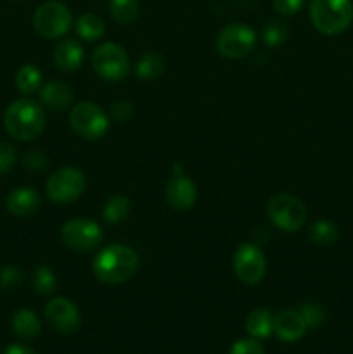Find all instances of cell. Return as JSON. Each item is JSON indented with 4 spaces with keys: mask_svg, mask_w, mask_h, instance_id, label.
Returning a JSON list of instances; mask_svg holds the SVG:
<instances>
[{
    "mask_svg": "<svg viewBox=\"0 0 353 354\" xmlns=\"http://www.w3.org/2000/svg\"><path fill=\"white\" fill-rule=\"evenodd\" d=\"M138 254L125 244H109L100 249L92 261V272L99 282L107 286L125 283L137 273Z\"/></svg>",
    "mask_w": 353,
    "mask_h": 354,
    "instance_id": "cell-1",
    "label": "cell"
},
{
    "mask_svg": "<svg viewBox=\"0 0 353 354\" xmlns=\"http://www.w3.org/2000/svg\"><path fill=\"white\" fill-rule=\"evenodd\" d=\"M7 133L19 142H31L42 135L45 128L44 106L31 99H17L3 114Z\"/></svg>",
    "mask_w": 353,
    "mask_h": 354,
    "instance_id": "cell-2",
    "label": "cell"
},
{
    "mask_svg": "<svg viewBox=\"0 0 353 354\" xmlns=\"http://www.w3.org/2000/svg\"><path fill=\"white\" fill-rule=\"evenodd\" d=\"M308 12L315 30L327 37L343 33L353 23L352 0H310Z\"/></svg>",
    "mask_w": 353,
    "mask_h": 354,
    "instance_id": "cell-3",
    "label": "cell"
},
{
    "mask_svg": "<svg viewBox=\"0 0 353 354\" xmlns=\"http://www.w3.org/2000/svg\"><path fill=\"white\" fill-rule=\"evenodd\" d=\"M73 26V16L68 6L57 0L44 2L33 14V28L45 40H59L66 37Z\"/></svg>",
    "mask_w": 353,
    "mask_h": 354,
    "instance_id": "cell-4",
    "label": "cell"
},
{
    "mask_svg": "<svg viewBox=\"0 0 353 354\" xmlns=\"http://www.w3.org/2000/svg\"><path fill=\"white\" fill-rule=\"evenodd\" d=\"M92 68L102 80L111 83L121 82L130 73V57L121 45L104 41L93 50Z\"/></svg>",
    "mask_w": 353,
    "mask_h": 354,
    "instance_id": "cell-5",
    "label": "cell"
},
{
    "mask_svg": "<svg viewBox=\"0 0 353 354\" xmlns=\"http://www.w3.org/2000/svg\"><path fill=\"white\" fill-rule=\"evenodd\" d=\"M266 214L273 227L287 234H296L307 221V207L291 194H277L269 201Z\"/></svg>",
    "mask_w": 353,
    "mask_h": 354,
    "instance_id": "cell-6",
    "label": "cell"
},
{
    "mask_svg": "<svg viewBox=\"0 0 353 354\" xmlns=\"http://www.w3.org/2000/svg\"><path fill=\"white\" fill-rule=\"evenodd\" d=\"M87 189V178L83 171L73 166H64L48 176L45 183L47 197L55 204H71L83 196Z\"/></svg>",
    "mask_w": 353,
    "mask_h": 354,
    "instance_id": "cell-7",
    "label": "cell"
},
{
    "mask_svg": "<svg viewBox=\"0 0 353 354\" xmlns=\"http://www.w3.org/2000/svg\"><path fill=\"white\" fill-rule=\"evenodd\" d=\"M256 31L244 23H230L217 35V50L225 59H244L255 50Z\"/></svg>",
    "mask_w": 353,
    "mask_h": 354,
    "instance_id": "cell-8",
    "label": "cell"
},
{
    "mask_svg": "<svg viewBox=\"0 0 353 354\" xmlns=\"http://www.w3.org/2000/svg\"><path fill=\"white\" fill-rule=\"evenodd\" d=\"M69 124L76 135L85 140H99L109 130V118L93 102H78L69 113Z\"/></svg>",
    "mask_w": 353,
    "mask_h": 354,
    "instance_id": "cell-9",
    "label": "cell"
},
{
    "mask_svg": "<svg viewBox=\"0 0 353 354\" xmlns=\"http://www.w3.org/2000/svg\"><path fill=\"white\" fill-rule=\"evenodd\" d=\"M102 228L87 218H71L61 227V241L71 251L87 252L99 248L102 242Z\"/></svg>",
    "mask_w": 353,
    "mask_h": 354,
    "instance_id": "cell-10",
    "label": "cell"
},
{
    "mask_svg": "<svg viewBox=\"0 0 353 354\" xmlns=\"http://www.w3.org/2000/svg\"><path fill=\"white\" fill-rule=\"evenodd\" d=\"M232 268H234L239 282L249 287L256 286L262 282L266 273L265 254L256 244L246 242L235 249L234 258H232Z\"/></svg>",
    "mask_w": 353,
    "mask_h": 354,
    "instance_id": "cell-11",
    "label": "cell"
},
{
    "mask_svg": "<svg viewBox=\"0 0 353 354\" xmlns=\"http://www.w3.org/2000/svg\"><path fill=\"white\" fill-rule=\"evenodd\" d=\"M45 320L55 332L62 335H71L80 327V311L76 304L68 297H54L44 310Z\"/></svg>",
    "mask_w": 353,
    "mask_h": 354,
    "instance_id": "cell-12",
    "label": "cell"
},
{
    "mask_svg": "<svg viewBox=\"0 0 353 354\" xmlns=\"http://www.w3.org/2000/svg\"><path fill=\"white\" fill-rule=\"evenodd\" d=\"M165 196L170 207L176 211H189L197 201V187L185 173L172 175L166 183Z\"/></svg>",
    "mask_w": 353,
    "mask_h": 354,
    "instance_id": "cell-13",
    "label": "cell"
},
{
    "mask_svg": "<svg viewBox=\"0 0 353 354\" xmlns=\"http://www.w3.org/2000/svg\"><path fill=\"white\" fill-rule=\"evenodd\" d=\"M307 324L298 310H282L273 315V334L282 342H298L307 334Z\"/></svg>",
    "mask_w": 353,
    "mask_h": 354,
    "instance_id": "cell-14",
    "label": "cell"
},
{
    "mask_svg": "<svg viewBox=\"0 0 353 354\" xmlns=\"http://www.w3.org/2000/svg\"><path fill=\"white\" fill-rule=\"evenodd\" d=\"M40 104L52 113H62L75 100V92L66 82H48L38 90Z\"/></svg>",
    "mask_w": 353,
    "mask_h": 354,
    "instance_id": "cell-15",
    "label": "cell"
},
{
    "mask_svg": "<svg viewBox=\"0 0 353 354\" xmlns=\"http://www.w3.org/2000/svg\"><path fill=\"white\" fill-rule=\"evenodd\" d=\"M54 64L62 73H75L82 68L85 50L83 45L75 38H62L54 48Z\"/></svg>",
    "mask_w": 353,
    "mask_h": 354,
    "instance_id": "cell-16",
    "label": "cell"
},
{
    "mask_svg": "<svg viewBox=\"0 0 353 354\" xmlns=\"http://www.w3.org/2000/svg\"><path fill=\"white\" fill-rule=\"evenodd\" d=\"M40 194L33 187H19V189H14L6 199V206L9 209V213L17 218H28L31 214H35L40 209Z\"/></svg>",
    "mask_w": 353,
    "mask_h": 354,
    "instance_id": "cell-17",
    "label": "cell"
},
{
    "mask_svg": "<svg viewBox=\"0 0 353 354\" xmlns=\"http://www.w3.org/2000/svg\"><path fill=\"white\" fill-rule=\"evenodd\" d=\"M244 328L253 339H269L273 334V313L266 308H256L248 315Z\"/></svg>",
    "mask_w": 353,
    "mask_h": 354,
    "instance_id": "cell-18",
    "label": "cell"
},
{
    "mask_svg": "<svg viewBox=\"0 0 353 354\" xmlns=\"http://www.w3.org/2000/svg\"><path fill=\"white\" fill-rule=\"evenodd\" d=\"M10 327H12V332L17 337L26 339V341L37 339L42 332V324L38 320L37 313L28 310V308L17 310L12 315V318H10Z\"/></svg>",
    "mask_w": 353,
    "mask_h": 354,
    "instance_id": "cell-19",
    "label": "cell"
},
{
    "mask_svg": "<svg viewBox=\"0 0 353 354\" xmlns=\"http://www.w3.org/2000/svg\"><path fill=\"white\" fill-rule=\"evenodd\" d=\"M75 31L83 41H97L106 33V24L100 16L93 12H85L75 21Z\"/></svg>",
    "mask_w": 353,
    "mask_h": 354,
    "instance_id": "cell-20",
    "label": "cell"
},
{
    "mask_svg": "<svg viewBox=\"0 0 353 354\" xmlns=\"http://www.w3.org/2000/svg\"><path fill=\"white\" fill-rule=\"evenodd\" d=\"M165 73V57L158 52H145L135 66V75L142 82H152L158 80Z\"/></svg>",
    "mask_w": 353,
    "mask_h": 354,
    "instance_id": "cell-21",
    "label": "cell"
},
{
    "mask_svg": "<svg viewBox=\"0 0 353 354\" xmlns=\"http://www.w3.org/2000/svg\"><path fill=\"white\" fill-rule=\"evenodd\" d=\"M107 10H109L113 21L121 26L135 23L141 12L138 0H107Z\"/></svg>",
    "mask_w": 353,
    "mask_h": 354,
    "instance_id": "cell-22",
    "label": "cell"
},
{
    "mask_svg": "<svg viewBox=\"0 0 353 354\" xmlns=\"http://www.w3.org/2000/svg\"><path fill=\"white\" fill-rule=\"evenodd\" d=\"M132 213V203L127 196H121V194H116V196L109 197V199L104 203L102 207V218L109 225H118L123 223Z\"/></svg>",
    "mask_w": 353,
    "mask_h": 354,
    "instance_id": "cell-23",
    "label": "cell"
},
{
    "mask_svg": "<svg viewBox=\"0 0 353 354\" xmlns=\"http://www.w3.org/2000/svg\"><path fill=\"white\" fill-rule=\"evenodd\" d=\"M16 86L23 95H31L42 86V71L35 64H24L16 73Z\"/></svg>",
    "mask_w": 353,
    "mask_h": 354,
    "instance_id": "cell-24",
    "label": "cell"
},
{
    "mask_svg": "<svg viewBox=\"0 0 353 354\" xmlns=\"http://www.w3.org/2000/svg\"><path fill=\"white\" fill-rule=\"evenodd\" d=\"M31 286L38 296H51L57 289V277H55L54 270L48 266L40 265L35 268L33 279H31Z\"/></svg>",
    "mask_w": 353,
    "mask_h": 354,
    "instance_id": "cell-25",
    "label": "cell"
},
{
    "mask_svg": "<svg viewBox=\"0 0 353 354\" xmlns=\"http://www.w3.org/2000/svg\"><path fill=\"white\" fill-rule=\"evenodd\" d=\"M310 241L317 245H331L338 241L339 230L332 221L318 220L310 227Z\"/></svg>",
    "mask_w": 353,
    "mask_h": 354,
    "instance_id": "cell-26",
    "label": "cell"
},
{
    "mask_svg": "<svg viewBox=\"0 0 353 354\" xmlns=\"http://www.w3.org/2000/svg\"><path fill=\"white\" fill-rule=\"evenodd\" d=\"M287 38V26L282 21H270L263 26L262 40L266 47H279L286 41Z\"/></svg>",
    "mask_w": 353,
    "mask_h": 354,
    "instance_id": "cell-27",
    "label": "cell"
},
{
    "mask_svg": "<svg viewBox=\"0 0 353 354\" xmlns=\"http://www.w3.org/2000/svg\"><path fill=\"white\" fill-rule=\"evenodd\" d=\"M298 311L301 313V317H303L305 324H307L308 328L320 327L322 322L325 320L324 308L317 303H303Z\"/></svg>",
    "mask_w": 353,
    "mask_h": 354,
    "instance_id": "cell-28",
    "label": "cell"
},
{
    "mask_svg": "<svg viewBox=\"0 0 353 354\" xmlns=\"http://www.w3.org/2000/svg\"><path fill=\"white\" fill-rule=\"evenodd\" d=\"M23 166L31 173H40L44 171L48 166V158L45 152L33 149V151H28L23 158Z\"/></svg>",
    "mask_w": 353,
    "mask_h": 354,
    "instance_id": "cell-29",
    "label": "cell"
},
{
    "mask_svg": "<svg viewBox=\"0 0 353 354\" xmlns=\"http://www.w3.org/2000/svg\"><path fill=\"white\" fill-rule=\"evenodd\" d=\"M23 282V272L17 266H3L0 270V287L6 290H14Z\"/></svg>",
    "mask_w": 353,
    "mask_h": 354,
    "instance_id": "cell-30",
    "label": "cell"
},
{
    "mask_svg": "<svg viewBox=\"0 0 353 354\" xmlns=\"http://www.w3.org/2000/svg\"><path fill=\"white\" fill-rule=\"evenodd\" d=\"M228 354H265V351H263V346L258 339L246 337L235 341L234 344L230 346Z\"/></svg>",
    "mask_w": 353,
    "mask_h": 354,
    "instance_id": "cell-31",
    "label": "cell"
},
{
    "mask_svg": "<svg viewBox=\"0 0 353 354\" xmlns=\"http://www.w3.org/2000/svg\"><path fill=\"white\" fill-rule=\"evenodd\" d=\"M111 120H114L116 123H127V121L132 120L134 116V106L128 100H118L111 106L109 111Z\"/></svg>",
    "mask_w": 353,
    "mask_h": 354,
    "instance_id": "cell-32",
    "label": "cell"
},
{
    "mask_svg": "<svg viewBox=\"0 0 353 354\" xmlns=\"http://www.w3.org/2000/svg\"><path fill=\"white\" fill-rule=\"evenodd\" d=\"M16 149L7 142H0V175H6L16 165Z\"/></svg>",
    "mask_w": 353,
    "mask_h": 354,
    "instance_id": "cell-33",
    "label": "cell"
},
{
    "mask_svg": "<svg viewBox=\"0 0 353 354\" xmlns=\"http://www.w3.org/2000/svg\"><path fill=\"white\" fill-rule=\"evenodd\" d=\"M307 3V0H273V10L280 16H294L300 12L301 7Z\"/></svg>",
    "mask_w": 353,
    "mask_h": 354,
    "instance_id": "cell-34",
    "label": "cell"
},
{
    "mask_svg": "<svg viewBox=\"0 0 353 354\" xmlns=\"http://www.w3.org/2000/svg\"><path fill=\"white\" fill-rule=\"evenodd\" d=\"M3 354H38V353L33 351L31 348H28V346L12 344V346H9L6 351H3Z\"/></svg>",
    "mask_w": 353,
    "mask_h": 354,
    "instance_id": "cell-35",
    "label": "cell"
},
{
    "mask_svg": "<svg viewBox=\"0 0 353 354\" xmlns=\"http://www.w3.org/2000/svg\"><path fill=\"white\" fill-rule=\"evenodd\" d=\"M10 2H21V0H10Z\"/></svg>",
    "mask_w": 353,
    "mask_h": 354,
    "instance_id": "cell-36",
    "label": "cell"
}]
</instances>
